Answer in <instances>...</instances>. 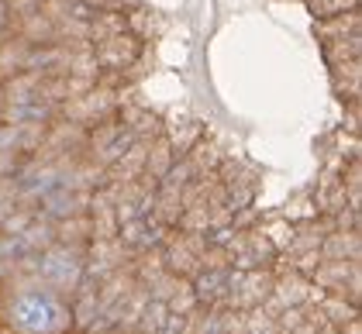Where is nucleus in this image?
Returning <instances> with one entry per match:
<instances>
[{
	"mask_svg": "<svg viewBox=\"0 0 362 334\" xmlns=\"http://www.w3.org/2000/svg\"><path fill=\"white\" fill-rule=\"evenodd\" d=\"M7 324L18 334H62L69 328V306L49 286H25L7 300Z\"/></svg>",
	"mask_w": 362,
	"mask_h": 334,
	"instance_id": "1",
	"label": "nucleus"
}]
</instances>
